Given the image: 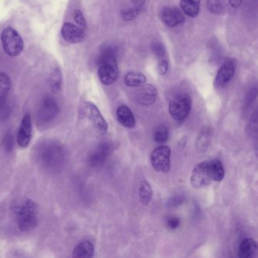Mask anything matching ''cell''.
<instances>
[{"label": "cell", "instance_id": "obj_1", "mask_svg": "<svg viewBox=\"0 0 258 258\" xmlns=\"http://www.w3.org/2000/svg\"><path fill=\"white\" fill-rule=\"evenodd\" d=\"M66 151L61 143L53 140H44L34 149V158L43 170L51 173L60 171L64 167Z\"/></svg>", "mask_w": 258, "mask_h": 258}, {"label": "cell", "instance_id": "obj_2", "mask_svg": "<svg viewBox=\"0 0 258 258\" xmlns=\"http://www.w3.org/2000/svg\"><path fill=\"white\" fill-rule=\"evenodd\" d=\"M18 227L22 232L34 230L38 223V208L34 201L25 199L14 205Z\"/></svg>", "mask_w": 258, "mask_h": 258}, {"label": "cell", "instance_id": "obj_3", "mask_svg": "<svg viewBox=\"0 0 258 258\" xmlns=\"http://www.w3.org/2000/svg\"><path fill=\"white\" fill-rule=\"evenodd\" d=\"M98 75L102 84L105 86L111 85L118 78V66L112 49H106L101 57Z\"/></svg>", "mask_w": 258, "mask_h": 258}, {"label": "cell", "instance_id": "obj_4", "mask_svg": "<svg viewBox=\"0 0 258 258\" xmlns=\"http://www.w3.org/2000/svg\"><path fill=\"white\" fill-rule=\"evenodd\" d=\"M1 40H2L4 51L10 56H19L23 52V40L19 33L13 28H6L3 31Z\"/></svg>", "mask_w": 258, "mask_h": 258}, {"label": "cell", "instance_id": "obj_5", "mask_svg": "<svg viewBox=\"0 0 258 258\" xmlns=\"http://www.w3.org/2000/svg\"><path fill=\"white\" fill-rule=\"evenodd\" d=\"M191 108V100L188 94L179 95L170 101L169 104V113L173 120L177 122L183 121L187 118Z\"/></svg>", "mask_w": 258, "mask_h": 258}, {"label": "cell", "instance_id": "obj_6", "mask_svg": "<svg viewBox=\"0 0 258 258\" xmlns=\"http://www.w3.org/2000/svg\"><path fill=\"white\" fill-rule=\"evenodd\" d=\"M214 181L209 161H204L198 164L191 172L190 182L195 188H202L208 186Z\"/></svg>", "mask_w": 258, "mask_h": 258}, {"label": "cell", "instance_id": "obj_7", "mask_svg": "<svg viewBox=\"0 0 258 258\" xmlns=\"http://www.w3.org/2000/svg\"><path fill=\"white\" fill-rule=\"evenodd\" d=\"M171 150L167 146H160L154 149L151 154V163L156 171L168 173L170 168Z\"/></svg>", "mask_w": 258, "mask_h": 258}, {"label": "cell", "instance_id": "obj_8", "mask_svg": "<svg viewBox=\"0 0 258 258\" xmlns=\"http://www.w3.org/2000/svg\"><path fill=\"white\" fill-rule=\"evenodd\" d=\"M59 106L58 102L52 97H46L43 99L37 112V120L40 124L50 123L58 115Z\"/></svg>", "mask_w": 258, "mask_h": 258}, {"label": "cell", "instance_id": "obj_9", "mask_svg": "<svg viewBox=\"0 0 258 258\" xmlns=\"http://www.w3.org/2000/svg\"><path fill=\"white\" fill-rule=\"evenodd\" d=\"M160 17L163 23L168 28H174L185 22V16L182 12L175 7H164L161 10Z\"/></svg>", "mask_w": 258, "mask_h": 258}, {"label": "cell", "instance_id": "obj_10", "mask_svg": "<svg viewBox=\"0 0 258 258\" xmlns=\"http://www.w3.org/2000/svg\"><path fill=\"white\" fill-rule=\"evenodd\" d=\"M236 69V64L233 60H228L220 67L217 72L214 81V86L217 88L226 87L233 78Z\"/></svg>", "mask_w": 258, "mask_h": 258}, {"label": "cell", "instance_id": "obj_11", "mask_svg": "<svg viewBox=\"0 0 258 258\" xmlns=\"http://www.w3.org/2000/svg\"><path fill=\"white\" fill-rule=\"evenodd\" d=\"M31 137H32L31 117L29 114H26L24 115L21 122L17 137L18 144L22 149L28 147L31 143Z\"/></svg>", "mask_w": 258, "mask_h": 258}, {"label": "cell", "instance_id": "obj_12", "mask_svg": "<svg viewBox=\"0 0 258 258\" xmlns=\"http://www.w3.org/2000/svg\"><path fill=\"white\" fill-rule=\"evenodd\" d=\"M86 109H87V114L90 117L91 121L93 122L96 129L102 133L105 134L108 131V123L106 120L104 118L102 114H101L100 111L97 108L96 105L90 102H87L85 103Z\"/></svg>", "mask_w": 258, "mask_h": 258}, {"label": "cell", "instance_id": "obj_13", "mask_svg": "<svg viewBox=\"0 0 258 258\" xmlns=\"http://www.w3.org/2000/svg\"><path fill=\"white\" fill-rule=\"evenodd\" d=\"M61 32L63 38L71 43H81L85 38V31L71 22L63 25Z\"/></svg>", "mask_w": 258, "mask_h": 258}, {"label": "cell", "instance_id": "obj_14", "mask_svg": "<svg viewBox=\"0 0 258 258\" xmlns=\"http://www.w3.org/2000/svg\"><path fill=\"white\" fill-rule=\"evenodd\" d=\"M137 93V102L143 106H150L158 97V90L152 84H143Z\"/></svg>", "mask_w": 258, "mask_h": 258}, {"label": "cell", "instance_id": "obj_15", "mask_svg": "<svg viewBox=\"0 0 258 258\" xmlns=\"http://www.w3.org/2000/svg\"><path fill=\"white\" fill-rule=\"evenodd\" d=\"M110 152V147L106 143L98 146L89 156L88 161L92 167L101 165L106 159Z\"/></svg>", "mask_w": 258, "mask_h": 258}, {"label": "cell", "instance_id": "obj_16", "mask_svg": "<svg viewBox=\"0 0 258 258\" xmlns=\"http://www.w3.org/2000/svg\"><path fill=\"white\" fill-rule=\"evenodd\" d=\"M257 253V244L253 238L243 240L238 247V255L240 258L254 257Z\"/></svg>", "mask_w": 258, "mask_h": 258}, {"label": "cell", "instance_id": "obj_17", "mask_svg": "<svg viewBox=\"0 0 258 258\" xmlns=\"http://www.w3.org/2000/svg\"><path fill=\"white\" fill-rule=\"evenodd\" d=\"M95 246L89 240L80 242L72 252V256L75 258H90L94 256Z\"/></svg>", "mask_w": 258, "mask_h": 258}, {"label": "cell", "instance_id": "obj_18", "mask_svg": "<svg viewBox=\"0 0 258 258\" xmlns=\"http://www.w3.org/2000/svg\"><path fill=\"white\" fill-rule=\"evenodd\" d=\"M117 118L118 121L126 128H134L136 125L135 117L132 111L126 105H121L117 108Z\"/></svg>", "mask_w": 258, "mask_h": 258}, {"label": "cell", "instance_id": "obj_19", "mask_svg": "<svg viewBox=\"0 0 258 258\" xmlns=\"http://www.w3.org/2000/svg\"><path fill=\"white\" fill-rule=\"evenodd\" d=\"M200 5L201 0H180V7L184 14L192 19L199 16Z\"/></svg>", "mask_w": 258, "mask_h": 258}, {"label": "cell", "instance_id": "obj_20", "mask_svg": "<svg viewBox=\"0 0 258 258\" xmlns=\"http://www.w3.org/2000/svg\"><path fill=\"white\" fill-rule=\"evenodd\" d=\"M147 78L143 74L140 72H128L124 78V83L129 87H141L146 84Z\"/></svg>", "mask_w": 258, "mask_h": 258}, {"label": "cell", "instance_id": "obj_21", "mask_svg": "<svg viewBox=\"0 0 258 258\" xmlns=\"http://www.w3.org/2000/svg\"><path fill=\"white\" fill-rule=\"evenodd\" d=\"M139 196H140V202L143 205H148L152 201L153 191H152V186L147 181L144 180L141 182Z\"/></svg>", "mask_w": 258, "mask_h": 258}, {"label": "cell", "instance_id": "obj_22", "mask_svg": "<svg viewBox=\"0 0 258 258\" xmlns=\"http://www.w3.org/2000/svg\"><path fill=\"white\" fill-rule=\"evenodd\" d=\"M49 84H50L51 91L54 94H57L59 93L62 84V75H61V70L59 69H54L52 73L51 74L50 80H49Z\"/></svg>", "mask_w": 258, "mask_h": 258}, {"label": "cell", "instance_id": "obj_23", "mask_svg": "<svg viewBox=\"0 0 258 258\" xmlns=\"http://www.w3.org/2000/svg\"><path fill=\"white\" fill-rule=\"evenodd\" d=\"M209 163L214 182H220L223 180L225 176V170L221 161L218 159H213L209 161Z\"/></svg>", "mask_w": 258, "mask_h": 258}, {"label": "cell", "instance_id": "obj_24", "mask_svg": "<svg viewBox=\"0 0 258 258\" xmlns=\"http://www.w3.org/2000/svg\"><path fill=\"white\" fill-rule=\"evenodd\" d=\"M11 87V80L9 75L0 72V99H7Z\"/></svg>", "mask_w": 258, "mask_h": 258}, {"label": "cell", "instance_id": "obj_25", "mask_svg": "<svg viewBox=\"0 0 258 258\" xmlns=\"http://www.w3.org/2000/svg\"><path fill=\"white\" fill-rule=\"evenodd\" d=\"M154 140L158 144H164L169 139V131L167 126L161 124L157 126L154 132Z\"/></svg>", "mask_w": 258, "mask_h": 258}, {"label": "cell", "instance_id": "obj_26", "mask_svg": "<svg viewBox=\"0 0 258 258\" xmlns=\"http://www.w3.org/2000/svg\"><path fill=\"white\" fill-rule=\"evenodd\" d=\"M142 11H143V10L133 5L132 7H130V8L122 10L120 16H121L122 19H123L124 22H131V21L137 19Z\"/></svg>", "mask_w": 258, "mask_h": 258}, {"label": "cell", "instance_id": "obj_27", "mask_svg": "<svg viewBox=\"0 0 258 258\" xmlns=\"http://www.w3.org/2000/svg\"><path fill=\"white\" fill-rule=\"evenodd\" d=\"M11 107L7 99H0V122L5 121L11 114Z\"/></svg>", "mask_w": 258, "mask_h": 258}, {"label": "cell", "instance_id": "obj_28", "mask_svg": "<svg viewBox=\"0 0 258 258\" xmlns=\"http://www.w3.org/2000/svg\"><path fill=\"white\" fill-rule=\"evenodd\" d=\"M2 144L4 151L7 153L13 152V148H14V138H13V134L11 133L6 134L4 138L3 139Z\"/></svg>", "mask_w": 258, "mask_h": 258}, {"label": "cell", "instance_id": "obj_29", "mask_svg": "<svg viewBox=\"0 0 258 258\" xmlns=\"http://www.w3.org/2000/svg\"><path fill=\"white\" fill-rule=\"evenodd\" d=\"M208 10L213 14H220L223 10L221 0H208L207 1Z\"/></svg>", "mask_w": 258, "mask_h": 258}, {"label": "cell", "instance_id": "obj_30", "mask_svg": "<svg viewBox=\"0 0 258 258\" xmlns=\"http://www.w3.org/2000/svg\"><path fill=\"white\" fill-rule=\"evenodd\" d=\"M74 18H75V22L78 24V27L85 31L86 28H87V22H86L82 12L81 10H75V13H74Z\"/></svg>", "mask_w": 258, "mask_h": 258}, {"label": "cell", "instance_id": "obj_31", "mask_svg": "<svg viewBox=\"0 0 258 258\" xmlns=\"http://www.w3.org/2000/svg\"><path fill=\"white\" fill-rule=\"evenodd\" d=\"M152 49L154 55L159 59L160 58H163V57L165 55V49H164L162 43H159V42L154 43L152 46Z\"/></svg>", "mask_w": 258, "mask_h": 258}, {"label": "cell", "instance_id": "obj_32", "mask_svg": "<svg viewBox=\"0 0 258 258\" xmlns=\"http://www.w3.org/2000/svg\"><path fill=\"white\" fill-rule=\"evenodd\" d=\"M168 62H167V60L164 59V58H160L158 66H157L158 74L161 76H164L168 72Z\"/></svg>", "mask_w": 258, "mask_h": 258}, {"label": "cell", "instance_id": "obj_33", "mask_svg": "<svg viewBox=\"0 0 258 258\" xmlns=\"http://www.w3.org/2000/svg\"><path fill=\"white\" fill-rule=\"evenodd\" d=\"M179 225H180V220H179L178 217H170V218H169L168 220H167V227L170 229H172V230L177 229V228L179 227Z\"/></svg>", "mask_w": 258, "mask_h": 258}, {"label": "cell", "instance_id": "obj_34", "mask_svg": "<svg viewBox=\"0 0 258 258\" xmlns=\"http://www.w3.org/2000/svg\"><path fill=\"white\" fill-rule=\"evenodd\" d=\"M243 0H229V6L232 9L239 8L242 4Z\"/></svg>", "mask_w": 258, "mask_h": 258}]
</instances>
